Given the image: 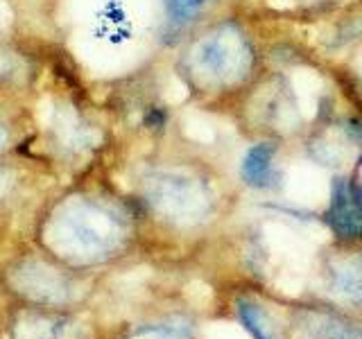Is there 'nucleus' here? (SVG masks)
Returning a JSON list of instances; mask_svg holds the SVG:
<instances>
[{
  "label": "nucleus",
  "instance_id": "obj_1",
  "mask_svg": "<svg viewBox=\"0 0 362 339\" xmlns=\"http://www.w3.org/2000/svg\"><path fill=\"white\" fill-rule=\"evenodd\" d=\"M254 54L243 30L224 25L206 32L186 52V75L204 90H218L247 77Z\"/></svg>",
  "mask_w": 362,
  "mask_h": 339
},
{
  "label": "nucleus",
  "instance_id": "obj_2",
  "mask_svg": "<svg viewBox=\"0 0 362 339\" xmlns=\"http://www.w3.org/2000/svg\"><path fill=\"white\" fill-rule=\"evenodd\" d=\"M120 218L93 201H77L57 218L54 240L73 256H100L118 244Z\"/></svg>",
  "mask_w": 362,
  "mask_h": 339
},
{
  "label": "nucleus",
  "instance_id": "obj_3",
  "mask_svg": "<svg viewBox=\"0 0 362 339\" xmlns=\"http://www.w3.org/2000/svg\"><path fill=\"white\" fill-rule=\"evenodd\" d=\"M147 201L177 224H197L211 210V190L195 177L158 172L147 179Z\"/></svg>",
  "mask_w": 362,
  "mask_h": 339
},
{
  "label": "nucleus",
  "instance_id": "obj_4",
  "mask_svg": "<svg viewBox=\"0 0 362 339\" xmlns=\"http://www.w3.org/2000/svg\"><path fill=\"white\" fill-rule=\"evenodd\" d=\"M324 220L342 240H362V188L351 177H337L333 181Z\"/></svg>",
  "mask_w": 362,
  "mask_h": 339
},
{
  "label": "nucleus",
  "instance_id": "obj_5",
  "mask_svg": "<svg viewBox=\"0 0 362 339\" xmlns=\"http://www.w3.org/2000/svg\"><path fill=\"white\" fill-rule=\"evenodd\" d=\"M313 154L317 161H322L324 165H346L349 161L358 158V152L362 150V129H358V124H335V127L322 131V136H317V141L310 145Z\"/></svg>",
  "mask_w": 362,
  "mask_h": 339
},
{
  "label": "nucleus",
  "instance_id": "obj_6",
  "mask_svg": "<svg viewBox=\"0 0 362 339\" xmlns=\"http://www.w3.org/2000/svg\"><path fill=\"white\" fill-rule=\"evenodd\" d=\"M276 147L272 143H258L249 147V152L243 158L240 174L247 186L252 188H274L279 181V172L274 167Z\"/></svg>",
  "mask_w": 362,
  "mask_h": 339
},
{
  "label": "nucleus",
  "instance_id": "obj_7",
  "mask_svg": "<svg viewBox=\"0 0 362 339\" xmlns=\"http://www.w3.org/2000/svg\"><path fill=\"white\" fill-rule=\"evenodd\" d=\"M333 292L349 301L362 303V258L339 260L331 271Z\"/></svg>",
  "mask_w": 362,
  "mask_h": 339
},
{
  "label": "nucleus",
  "instance_id": "obj_8",
  "mask_svg": "<svg viewBox=\"0 0 362 339\" xmlns=\"http://www.w3.org/2000/svg\"><path fill=\"white\" fill-rule=\"evenodd\" d=\"M310 331L317 339H362V333L354 323L335 314H315L310 321Z\"/></svg>",
  "mask_w": 362,
  "mask_h": 339
},
{
  "label": "nucleus",
  "instance_id": "obj_9",
  "mask_svg": "<svg viewBox=\"0 0 362 339\" xmlns=\"http://www.w3.org/2000/svg\"><path fill=\"white\" fill-rule=\"evenodd\" d=\"M127 339H190V326L181 319L147 323L134 328Z\"/></svg>",
  "mask_w": 362,
  "mask_h": 339
},
{
  "label": "nucleus",
  "instance_id": "obj_10",
  "mask_svg": "<svg viewBox=\"0 0 362 339\" xmlns=\"http://www.w3.org/2000/svg\"><path fill=\"white\" fill-rule=\"evenodd\" d=\"M238 316H240L243 326L256 339H272V328L267 326L265 314H263V310H260L256 303L247 301V299H240V301H238Z\"/></svg>",
  "mask_w": 362,
  "mask_h": 339
},
{
  "label": "nucleus",
  "instance_id": "obj_11",
  "mask_svg": "<svg viewBox=\"0 0 362 339\" xmlns=\"http://www.w3.org/2000/svg\"><path fill=\"white\" fill-rule=\"evenodd\" d=\"M209 3L211 0H163L168 20L175 25H186V23L195 20Z\"/></svg>",
  "mask_w": 362,
  "mask_h": 339
}]
</instances>
